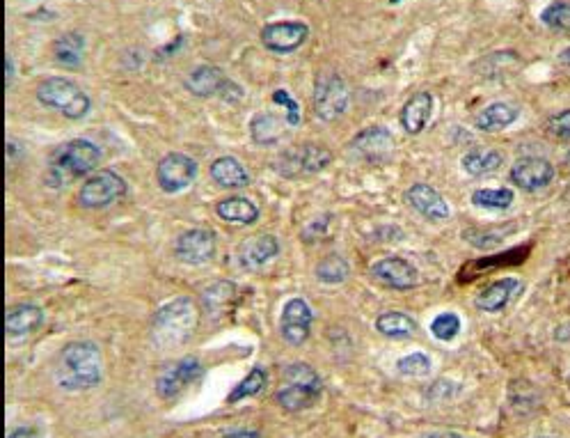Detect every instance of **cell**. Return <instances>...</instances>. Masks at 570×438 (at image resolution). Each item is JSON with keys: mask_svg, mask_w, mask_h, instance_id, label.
<instances>
[{"mask_svg": "<svg viewBox=\"0 0 570 438\" xmlns=\"http://www.w3.org/2000/svg\"><path fill=\"white\" fill-rule=\"evenodd\" d=\"M104 377V358L94 342H69L55 361V381L67 393H85Z\"/></svg>", "mask_w": 570, "mask_h": 438, "instance_id": "6da1fadb", "label": "cell"}, {"mask_svg": "<svg viewBox=\"0 0 570 438\" xmlns=\"http://www.w3.org/2000/svg\"><path fill=\"white\" fill-rule=\"evenodd\" d=\"M200 324V310L193 299H174L163 305L154 317V342L158 347H179L190 340Z\"/></svg>", "mask_w": 570, "mask_h": 438, "instance_id": "7a4b0ae2", "label": "cell"}, {"mask_svg": "<svg viewBox=\"0 0 570 438\" xmlns=\"http://www.w3.org/2000/svg\"><path fill=\"white\" fill-rule=\"evenodd\" d=\"M323 393V381L314 367L307 363L289 365L282 374V386L277 388L275 400L284 411L298 413L319 402Z\"/></svg>", "mask_w": 570, "mask_h": 438, "instance_id": "3957f363", "label": "cell"}, {"mask_svg": "<svg viewBox=\"0 0 570 438\" xmlns=\"http://www.w3.org/2000/svg\"><path fill=\"white\" fill-rule=\"evenodd\" d=\"M99 163H101V150L97 145L85 138L71 140V143L62 145L58 154H55V161L51 163L49 170V184L62 186L67 179L90 175V172L97 170Z\"/></svg>", "mask_w": 570, "mask_h": 438, "instance_id": "277c9868", "label": "cell"}, {"mask_svg": "<svg viewBox=\"0 0 570 438\" xmlns=\"http://www.w3.org/2000/svg\"><path fill=\"white\" fill-rule=\"evenodd\" d=\"M39 104L65 115L67 120H83L90 113L92 101L74 81L65 76H49L37 85Z\"/></svg>", "mask_w": 570, "mask_h": 438, "instance_id": "5b68a950", "label": "cell"}, {"mask_svg": "<svg viewBox=\"0 0 570 438\" xmlns=\"http://www.w3.org/2000/svg\"><path fill=\"white\" fill-rule=\"evenodd\" d=\"M351 90L339 74H319L314 83V113L323 122H335L346 113Z\"/></svg>", "mask_w": 570, "mask_h": 438, "instance_id": "8992f818", "label": "cell"}, {"mask_svg": "<svg viewBox=\"0 0 570 438\" xmlns=\"http://www.w3.org/2000/svg\"><path fill=\"white\" fill-rule=\"evenodd\" d=\"M129 186L113 170H97L85 179L78 191V205L85 209H104L122 200Z\"/></svg>", "mask_w": 570, "mask_h": 438, "instance_id": "52a82bcc", "label": "cell"}, {"mask_svg": "<svg viewBox=\"0 0 570 438\" xmlns=\"http://www.w3.org/2000/svg\"><path fill=\"white\" fill-rule=\"evenodd\" d=\"M186 90L195 97H213L220 95L227 101H239L243 97V88L229 81L225 72L216 65H200L186 76Z\"/></svg>", "mask_w": 570, "mask_h": 438, "instance_id": "ba28073f", "label": "cell"}, {"mask_svg": "<svg viewBox=\"0 0 570 438\" xmlns=\"http://www.w3.org/2000/svg\"><path fill=\"white\" fill-rule=\"evenodd\" d=\"M332 161V152L321 145H303L296 150L284 152L280 161L275 163V170H280L284 177H300V175H316L326 170Z\"/></svg>", "mask_w": 570, "mask_h": 438, "instance_id": "9c48e42d", "label": "cell"}, {"mask_svg": "<svg viewBox=\"0 0 570 438\" xmlns=\"http://www.w3.org/2000/svg\"><path fill=\"white\" fill-rule=\"evenodd\" d=\"M195 177H197V161L181 152L165 154L156 166L158 186H161L165 193H181L195 182Z\"/></svg>", "mask_w": 570, "mask_h": 438, "instance_id": "30bf717a", "label": "cell"}, {"mask_svg": "<svg viewBox=\"0 0 570 438\" xmlns=\"http://www.w3.org/2000/svg\"><path fill=\"white\" fill-rule=\"evenodd\" d=\"M202 377V365L197 358H181L177 363L165 365L156 379V393L161 400H174Z\"/></svg>", "mask_w": 570, "mask_h": 438, "instance_id": "8fae6325", "label": "cell"}, {"mask_svg": "<svg viewBox=\"0 0 570 438\" xmlns=\"http://www.w3.org/2000/svg\"><path fill=\"white\" fill-rule=\"evenodd\" d=\"M307 37H310V26L303 21H277L268 23L261 30V44L268 51L277 53V56H287V53L298 51L307 42Z\"/></svg>", "mask_w": 570, "mask_h": 438, "instance_id": "7c38bea8", "label": "cell"}, {"mask_svg": "<svg viewBox=\"0 0 570 438\" xmlns=\"http://www.w3.org/2000/svg\"><path fill=\"white\" fill-rule=\"evenodd\" d=\"M554 170L552 161L543 159V156H522L516 163L511 166V182L518 186V189L534 193V191H543L554 182Z\"/></svg>", "mask_w": 570, "mask_h": 438, "instance_id": "4fadbf2b", "label": "cell"}, {"mask_svg": "<svg viewBox=\"0 0 570 438\" xmlns=\"http://www.w3.org/2000/svg\"><path fill=\"white\" fill-rule=\"evenodd\" d=\"M314 312L305 299H289L282 308L280 317V335L282 340L291 344V347H300L307 342L312 333Z\"/></svg>", "mask_w": 570, "mask_h": 438, "instance_id": "5bb4252c", "label": "cell"}, {"mask_svg": "<svg viewBox=\"0 0 570 438\" xmlns=\"http://www.w3.org/2000/svg\"><path fill=\"white\" fill-rule=\"evenodd\" d=\"M174 255L184 264H190V267L207 264L216 255V234L207 228L186 230L174 241Z\"/></svg>", "mask_w": 570, "mask_h": 438, "instance_id": "9a60e30c", "label": "cell"}, {"mask_svg": "<svg viewBox=\"0 0 570 438\" xmlns=\"http://www.w3.org/2000/svg\"><path fill=\"white\" fill-rule=\"evenodd\" d=\"M369 273L380 285L399 289V292L415 289L419 285V271L403 257H383V260L371 264Z\"/></svg>", "mask_w": 570, "mask_h": 438, "instance_id": "2e32d148", "label": "cell"}, {"mask_svg": "<svg viewBox=\"0 0 570 438\" xmlns=\"http://www.w3.org/2000/svg\"><path fill=\"white\" fill-rule=\"evenodd\" d=\"M406 202L410 207H413L417 214H422L424 218H429V221H447L451 216V209L447 205V200L442 198V195L433 189L429 184H413L410 189L406 191Z\"/></svg>", "mask_w": 570, "mask_h": 438, "instance_id": "e0dca14e", "label": "cell"}, {"mask_svg": "<svg viewBox=\"0 0 570 438\" xmlns=\"http://www.w3.org/2000/svg\"><path fill=\"white\" fill-rule=\"evenodd\" d=\"M44 324V312L35 303H19L12 305L5 315V331L10 338H26L39 331Z\"/></svg>", "mask_w": 570, "mask_h": 438, "instance_id": "ac0fdd59", "label": "cell"}, {"mask_svg": "<svg viewBox=\"0 0 570 438\" xmlns=\"http://www.w3.org/2000/svg\"><path fill=\"white\" fill-rule=\"evenodd\" d=\"M433 115L431 92H415L401 108V127L410 136H419L429 127Z\"/></svg>", "mask_w": 570, "mask_h": 438, "instance_id": "d6986e66", "label": "cell"}, {"mask_svg": "<svg viewBox=\"0 0 570 438\" xmlns=\"http://www.w3.org/2000/svg\"><path fill=\"white\" fill-rule=\"evenodd\" d=\"M351 147L362 156V159L383 161L394 150V138H392L390 131L383 129V127H371V129H364L362 134L355 136Z\"/></svg>", "mask_w": 570, "mask_h": 438, "instance_id": "ffe728a7", "label": "cell"}, {"mask_svg": "<svg viewBox=\"0 0 570 438\" xmlns=\"http://www.w3.org/2000/svg\"><path fill=\"white\" fill-rule=\"evenodd\" d=\"M520 289L522 285L516 278L495 280V283H490L486 289H481L474 303H477V308L481 312H490V315H495V312H502L506 305L516 299V294L520 292Z\"/></svg>", "mask_w": 570, "mask_h": 438, "instance_id": "44dd1931", "label": "cell"}, {"mask_svg": "<svg viewBox=\"0 0 570 438\" xmlns=\"http://www.w3.org/2000/svg\"><path fill=\"white\" fill-rule=\"evenodd\" d=\"M277 253H280V241L273 234H259V237L243 241L239 248V262L245 269H259L277 257Z\"/></svg>", "mask_w": 570, "mask_h": 438, "instance_id": "7402d4cb", "label": "cell"}, {"mask_svg": "<svg viewBox=\"0 0 570 438\" xmlns=\"http://www.w3.org/2000/svg\"><path fill=\"white\" fill-rule=\"evenodd\" d=\"M211 179L223 189H245L250 186V172L234 156H220L211 163Z\"/></svg>", "mask_w": 570, "mask_h": 438, "instance_id": "603a6c76", "label": "cell"}, {"mask_svg": "<svg viewBox=\"0 0 570 438\" xmlns=\"http://www.w3.org/2000/svg\"><path fill=\"white\" fill-rule=\"evenodd\" d=\"M520 111L509 101H495V104H488L486 108H481L477 115V129L486 131V134H495V131H502L506 127H511L513 122L518 120Z\"/></svg>", "mask_w": 570, "mask_h": 438, "instance_id": "cb8c5ba5", "label": "cell"}, {"mask_svg": "<svg viewBox=\"0 0 570 438\" xmlns=\"http://www.w3.org/2000/svg\"><path fill=\"white\" fill-rule=\"evenodd\" d=\"M85 58V39L78 33H65L62 37L55 39L53 44V60L58 62L60 67L76 69L83 65Z\"/></svg>", "mask_w": 570, "mask_h": 438, "instance_id": "d4e9b609", "label": "cell"}, {"mask_svg": "<svg viewBox=\"0 0 570 438\" xmlns=\"http://www.w3.org/2000/svg\"><path fill=\"white\" fill-rule=\"evenodd\" d=\"M216 214L223 218L227 223H236V225H252L257 223L259 218V209L252 205L248 198H225L220 200L216 205Z\"/></svg>", "mask_w": 570, "mask_h": 438, "instance_id": "484cf974", "label": "cell"}, {"mask_svg": "<svg viewBox=\"0 0 570 438\" xmlns=\"http://www.w3.org/2000/svg\"><path fill=\"white\" fill-rule=\"evenodd\" d=\"M284 124L287 122H284L282 117L273 115V113L255 115L252 117V124H250L252 140H255V143L261 147H271L284 136Z\"/></svg>", "mask_w": 570, "mask_h": 438, "instance_id": "4316f807", "label": "cell"}, {"mask_svg": "<svg viewBox=\"0 0 570 438\" xmlns=\"http://www.w3.org/2000/svg\"><path fill=\"white\" fill-rule=\"evenodd\" d=\"M504 154L497 150H472L463 156V170L472 177L493 175L502 168Z\"/></svg>", "mask_w": 570, "mask_h": 438, "instance_id": "83f0119b", "label": "cell"}, {"mask_svg": "<svg viewBox=\"0 0 570 438\" xmlns=\"http://www.w3.org/2000/svg\"><path fill=\"white\" fill-rule=\"evenodd\" d=\"M376 331L380 335H385V338H392V340H401V338H410L417 331V324L413 317L403 315V312H383L376 319Z\"/></svg>", "mask_w": 570, "mask_h": 438, "instance_id": "f1b7e54d", "label": "cell"}, {"mask_svg": "<svg viewBox=\"0 0 570 438\" xmlns=\"http://www.w3.org/2000/svg\"><path fill=\"white\" fill-rule=\"evenodd\" d=\"M348 273H351V267H348V262L342 255L323 257L319 267H316V278L326 285H342L348 278Z\"/></svg>", "mask_w": 570, "mask_h": 438, "instance_id": "f546056e", "label": "cell"}, {"mask_svg": "<svg viewBox=\"0 0 570 438\" xmlns=\"http://www.w3.org/2000/svg\"><path fill=\"white\" fill-rule=\"evenodd\" d=\"M472 202L484 209L504 211L516 202V193H513L511 189H479L472 193Z\"/></svg>", "mask_w": 570, "mask_h": 438, "instance_id": "4dcf8cb0", "label": "cell"}, {"mask_svg": "<svg viewBox=\"0 0 570 438\" xmlns=\"http://www.w3.org/2000/svg\"><path fill=\"white\" fill-rule=\"evenodd\" d=\"M266 383H268V377H266V372L261 370V367H255V370H252L248 377H245L239 386H236L232 393H229V397H227V402L229 404H236V402H241V400H245V397H255V395H259L261 390L266 388Z\"/></svg>", "mask_w": 570, "mask_h": 438, "instance_id": "1f68e13d", "label": "cell"}, {"mask_svg": "<svg viewBox=\"0 0 570 438\" xmlns=\"http://www.w3.org/2000/svg\"><path fill=\"white\" fill-rule=\"evenodd\" d=\"M541 21L552 30L570 33V0H552L541 12Z\"/></svg>", "mask_w": 570, "mask_h": 438, "instance_id": "d6a6232c", "label": "cell"}, {"mask_svg": "<svg viewBox=\"0 0 570 438\" xmlns=\"http://www.w3.org/2000/svg\"><path fill=\"white\" fill-rule=\"evenodd\" d=\"M431 333L435 340L451 342L461 333V317L454 315V312H442L431 322Z\"/></svg>", "mask_w": 570, "mask_h": 438, "instance_id": "836d02e7", "label": "cell"}, {"mask_svg": "<svg viewBox=\"0 0 570 438\" xmlns=\"http://www.w3.org/2000/svg\"><path fill=\"white\" fill-rule=\"evenodd\" d=\"M236 289L232 283H216L204 292V303H207L209 312H223L227 303L234 299Z\"/></svg>", "mask_w": 570, "mask_h": 438, "instance_id": "e575fe53", "label": "cell"}, {"mask_svg": "<svg viewBox=\"0 0 570 438\" xmlns=\"http://www.w3.org/2000/svg\"><path fill=\"white\" fill-rule=\"evenodd\" d=\"M399 367V372L401 374H406V377H426V374H431V358L426 356V354H410L406 358H401V361L397 363Z\"/></svg>", "mask_w": 570, "mask_h": 438, "instance_id": "d590c367", "label": "cell"}, {"mask_svg": "<svg viewBox=\"0 0 570 438\" xmlns=\"http://www.w3.org/2000/svg\"><path fill=\"white\" fill-rule=\"evenodd\" d=\"M273 101L277 106L287 108V124L289 127H298L300 124V106L298 101L289 95L287 90H275L273 92Z\"/></svg>", "mask_w": 570, "mask_h": 438, "instance_id": "8d00e7d4", "label": "cell"}, {"mask_svg": "<svg viewBox=\"0 0 570 438\" xmlns=\"http://www.w3.org/2000/svg\"><path fill=\"white\" fill-rule=\"evenodd\" d=\"M548 129L554 136L570 138V108H566V111H561L557 115H552L548 122Z\"/></svg>", "mask_w": 570, "mask_h": 438, "instance_id": "74e56055", "label": "cell"}, {"mask_svg": "<svg viewBox=\"0 0 570 438\" xmlns=\"http://www.w3.org/2000/svg\"><path fill=\"white\" fill-rule=\"evenodd\" d=\"M7 438H42V434H39V429L35 427H19Z\"/></svg>", "mask_w": 570, "mask_h": 438, "instance_id": "f35d334b", "label": "cell"}, {"mask_svg": "<svg viewBox=\"0 0 570 438\" xmlns=\"http://www.w3.org/2000/svg\"><path fill=\"white\" fill-rule=\"evenodd\" d=\"M12 78H14V65H12V58L5 56V85L10 88L12 85Z\"/></svg>", "mask_w": 570, "mask_h": 438, "instance_id": "ab89813d", "label": "cell"}, {"mask_svg": "<svg viewBox=\"0 0 570 438\" xmlns=\"http://www.w3.org/2000/svg\"><path fill=\"white\" fill-rule=\"evenodd\" d=\"M422 438H467V436L456 432H426Z\"/></svg>", "mask_w": 570, "mask_h": 438, "instance_id": "60d3db41", "label": "cell"}, {"mask_svg": "<svg viewBox=\"0 0 570 438\" xmlns=\"http://www.w3.org/2000/svg\"><path fill=\"white\" fill-rule=\"evenodd\" d=\"M225 438H261L257 432H250V429H243V432H232L227 434Z\"/></svg>", "mask_w": 570, "mask_h": 438, "instance_id": "b9f144b4", "label": "cell"}, {"mask_svg": "<svg viewBox=\"0 0 570 438\" xmlns=\"http://www.w3.org/2000/svg\"><path fill=\"white\" fill-rule=\"evenodd\" d=\"M561 60H564V65L570 67V46H568V49L561 51Z\"/></svg>", "mask_w": 570, "mask_h": 438, "instance_id": "7bdbcfd3", "label": "cell"}, {"mask_svg": "<svg viewBox=\"0 0 570 438\" xmlns=\"http://www.w3.org/2000/svg\"><path fill=\"white\" fill-rule=\"evenodd\" d=\"M536 438H552V436H536Z\"/></svg>", "mask_w": 570, "mask_h": 438, "instance_id": "ee69618b", "label": "cell"}]
</instances>
